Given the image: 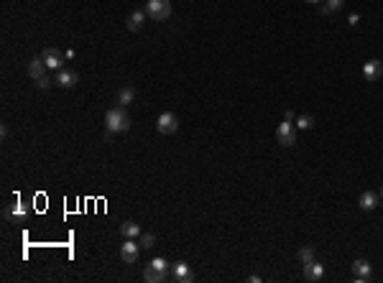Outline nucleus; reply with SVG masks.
Returning <instances> with one entry per match:
<instances>
[{"label": "nucleus", "instance_id": "nucleus-1", "mask_svg": "<svg viewBox=\"0 0 383 283\" xmlns=\"http://www.w3.org/2000/svg\"><path fill=\"white\" fill-rule=\"evenodd\" d=\"M105 125H107V133H128L130 130V115L125 112V107H113L107 115H105Z\"/></svg>", "mask_w": 383, "mask_h": 283}, {"label": "nucleus", "instance_id": "nucleus-2", "mask_svg": "<svg viewBox=\"0 0 383 283\" xmlns=\"http://www.w3.org/2000/svg\"><path fill=\"white\" fill-rule=\"evenodd\" d=\"M146 16L151 21H166L171 16V3L169 0H148L146 3Z\"/></svg>", "mask_w": 383, "mask_h": 283}, {"label": "nucleus", "instance_id": "nucleus-3", "mask_svg": "<svg viewBox=\"0 0 383 283\" xmlns=\"http://www.w3.org/2000/svg\"><path fill=\"white\" fill-rule=\"evenodd\" d=\"M156 130H158L161 135H174V133L179 130V118H176L174 112H161L158 120H156Z\"/></svg>", "mask_w": 383, "mask_h": 283}, {"label": "nucleus", "instance_id": "nucleus-4", "mask_svg": "<svg viewBox=\"0 0 383 283\" xmlns=\"http://www.w3.org/2000/svg\"><path fill=\"white\" fill-rule=\"evenodd\" d=\"M276 140L281 146H294L296 143V128L291 125V120H284L279 128H276Z\"/></svg>", "mask_w": 383, "mask_h": 283}, {"label": "nucleus", "instance_id": "nucleus-5", "mask_svg": "<svg viewBox=\"0 0 383 283\" xmlns=\"http://www.w3.org/2000/svg\"><path fill=\"white\" fill-rule=\"evenodd\" d=\"M41 59H44V64L49 67V69H64V59H67V54H62L59 49H44V54H41Z\"/></svg>", "mask_w": 383, "mask_h": 283}, {"label": "nucleus", "instance_id": "nucleus-6", "mask_svg": "<svg viewBox=\"0 0 383 283\" xmlns=\"http://www.w3.org/2000/svg\"><path fill=\"white\" fill-rule=\"evenodd\" d=\"M120 260H123L125 265H133V263L138 260V242H135V240L125 237V242L120 245Z\"/></svg>", "mask_w": 383, "mask_h": 283}, {"label": "nucleus", "instance_id": "nucleus-7", "mask_svg": "<svg viewBox=\"0 0 383 283\" xmlns=\"http://www.w3.org/2000/svg\"><path fill=\"white\" fill-rule=\"evenodd\" d=\"M26 214H29V207H26L21 199L6 204V209H3V217H6V219H26Z\"/></svg>", "mask_w": 383, "mask_h": 283}, {"label": "nucleus", "instance_id": "nucleus-8", "mask_svg": "<svg viewBox=\"0 0 383 283\" xmlns=\"http://www.w3.org/2000/svg\"><path fill=\"white\" fill-rule=\"evenodd\" d=\"M77 82H79V74H77L74 69H59V74H57V87L72 90V87H77Z\"/></svg>", "mask_w": 383, "mask_h": 283}, {"label": "nucleus", "instance_id": "nucleus-9", "mask_svg": "<svg viewBox=\"0 0 383 283\" xmlns=\"http://www.w3.org/2000/svg\"><path fill=\"white\" fill-rule=\"evenodd\" d=\"M304 268V280H322L324 278V265L322 263H317V260H312V263H307V265H302Z\"/></svg>", "mask_w": 383, "mask_h": 283}, {"label": "nucleus", "instance_id": "nucleus-10", "mask_svg": "<svg viewBox=\"0 0 383 283\" xmlns=\"http://www.w3.org/2000/svg\"><path fill=\"white\" fill-rule=\"evenodd\" d=\"M174 278L179 283H192V280H195V273L189 270V265L184 260H179V263H174Z\"/></svg>", "mask_w": 383, "mask_h": 283}, {"label": "nucleus", "instance_id": "nucleus-11", "mask_svg": "<svg viewBox=\"0 0 383 283\" xmlns=\"http://www.w3.org/2000/svg\"><path fill=\"white\" fill-rule=\"evenodd\" d=\"M352 270H355V280H360V283L370 280V263H368V260L358 258V260L352 263Z\"/></svg>", "mask_w": 383, "mask_h": 283}, {"label": "nucleus", "instance_id": "nucleus-12", "mask_svg": "<svg viewBox=\"0 0 383 283\" xmlns=\"http://www.w3.org/2000/svg\"><path fill=\"white\" fill-rule=\"evenodd\" d=\"M378 202H380V194H375V191H363V194H360V199H358L360 209H365V212L375 209V207H378Z\"/></svg>", "mask_w": 383, "mask_h": 283}, {"label": "nucleus", "instance_id": "nucleus-13", "mask_svg": "<svg viewBox=\"0 0 383 283\" xmlns=\"http://www.w3.org/2000/svg\"><path fill=\"white\" fill-rule=\"evenodd\" d=\"M46 69H49V67L44 64V59H41V56H36V59H31V64H29V77L36 82L39 77H44V74H46Z\"/></svg>", "mask_w": 383, "mask_h": 283}, {"label": "nucleus", "instance_id": "nucleus-14", "mask_svg": "<svg viewBox=\"0 0 383 283\" xmlns=\"http://www.w3.org/2000/svg\"><path fill=\"white\" fill-rule=\"evenodd\" d=\"M378 74H380V62H378V59L365 62V67H363V77H365L368 82H375V79H378Z\"/></svg>", "mask_w": 383, "mask_h": 283}, {"label": "nucleus", "instance_id": "nucleus-15", "mask_svg": "<svg viewBox=\"0 0 383 283\" xmlns=\"http://www.w3.org/2000/svg\"><path fill=\"white\" fill-rule=\"evenodd\" d=\"M143 280H146V283H163V280H166V270H158V268L148 265V268L143 270Z\"/></svg>", "mask_w": 383, "mask_h": 283}, {"label": "nucleus", "instance_id": "nucleus-16", "mask_svg": "<svg viewBox=\"0 0 383 283\" xmlns=\"http://www.w3.org/2000/svg\"><path fill=\"white\" fill-rule=\"evenodd\" d=\"M120 235H123V237H130V240H138V237H141V227H138L135 222L125 219V222L120 224Z\"/></svg>", "mask_w": 383, "mask_h": 283}, {"label": "nucleus", "instance_id": "nucleus-17", "mask_svg": "<svg viewBox=\"0 0 383 283\" xmlns=\"http://www.w3.org/2000/svg\"><path fill=\"white\" fill-rule=\"evenodd\" d=\"M133 100H135V90H133V87H120V92H118V105L125 107V105H130Z\"/></svg>", "mask_w": 383, "mask_h": 283}, {"label": "nucleus", "instance_id": "nucleus-18", "mask_svg": "<svg viewBox=\"0 0 383 283\" xmlns=\"http://www.w3.org/2000/svg\"><path fill=\"white\" fill-rule=\"evenodd\" d=\"M143 21H146V13H143V11H133V13L128 16V29H130V31H138V29L143 26Z\"/></svg>", "mask_w": 383, "mask_h": 283}, {"label": "nucleus", "instance_id": "nucleus-19", "mask_svg": "<svg viewBox=\"0 0 383 283\" xmlns=\"http://www.w3.org/2000/svg\"><path fill=\"white\" fill-rule=\"evenodd\" d=\"M138 245H141V250H151V247L156 245V235H153V232H141Z\"/></svg>", "mask_w": 383, "mask_h": 283}, {"label": "nucleus", "instance_id": "nucleus-20", "mask_svg": "<svg viewBox=\"0 0 383 283\" xmlns=\"http://www.w3.org/2000/svg\"><path fill=\"white\" fill-rule=\"evenodd\" d=\"M342 3H345V0H324V3H322V13H324V16H332L335 11L342 8Z\"/></svg>", "mask_w": 383, "mask_h": 283}, {"label": "nucleus", "instance_id": "nucleus-21", "mask_svg": "<svg viewBox=\"0 0 383 283\" xmlns=\"http://www.w3.org/2000/svg\"><path fill=\"white\" fill-rule=\"evenodd\" d=\"M296 258H299V263H302V265L312 263V260H314V247H302V250L296 252Z\"/></svg>", "mask_w": 383, "mask_h": 283}, {"label": "nucleus", "instance_id": "nucleus-22", "mask_svg": "<svg viewBox=\"0 0 383 283\" xmlns=\"http://www.w3.org/2000/svg\"><path fill=\"white\" fill-rule=\"evenodd\" d=\"M296 128H302V130L314 128V118H312V115H299V118H296Z\"/></svg>", "mask_w": 383, "mask_h": 283}, {"label": "nucleus", "instance_id": "nucleus-23", "mask_svg": "<svg viewBox=\"0 0 383 283\" xmlns=\"http://www.w3.org/2000/svg\"><path fill=\"white\" fill-rule=\"evenodd\" d=\"M51 84H57V79H51L49 74H44V77H39V79H36V87H39V90H49Z\"/></svg>", "mask_w": 383, "mask_h": 283}, {"label": "nucleus", "instance_id": "nucleus-24", "mask_svg": "<svg viewBox=\"0 0 383 283\" xmlns=\"http://www.w3.org/2000/svg\"><path fill=\"white\" fill-rule=\"evenodd\" d=\"M151 265H153V268H158V270H166V268H169V263H166L163 258H153V260H151Z\"/></svg>", "mask_w": 383, "mask_h": 283}, {"label": "nucleus", "instance_id": "nucleus-25", "mask_svg": "<svg viewBox=\"0 0 383 283\" xmlns=\"http://www.w3.org/2000/svg\"><path fill=\"white\" fill-rule=\"evenodd\" d=\"M347 21H350V26H355V23H358V21H360V18H358V13H352V16H350V18H347Z\"/></svg>", "mask_w": 383, "mask_h": 283}, {"label": "nucleus", "instance_id": "nucleus-26", "mask_svg": "<svg viewBox=\"0 0 383 283\" xmlns=\"http://www.w3.org/2000/svg\"><path fill=\"white\" fill-rule=\"evenodd\" d=\"M307 3H317V0H307Z\"/></svg>", "mask_w": 383, "mask_h": 283}, {"label": "nucleus", "instance_id": "nucleus-27", "mask_svg": "<svg viewBox=\"0 0 383 283\" xmlns=\"http://www.w3.org/2000/svg\"><path fill=\"white\" fill-rule=\"evenodd\" d=\"M380 196H383V189H380Z\"/></svg>", "mask_w": 383, "mask_h": 283}]
</instances>
